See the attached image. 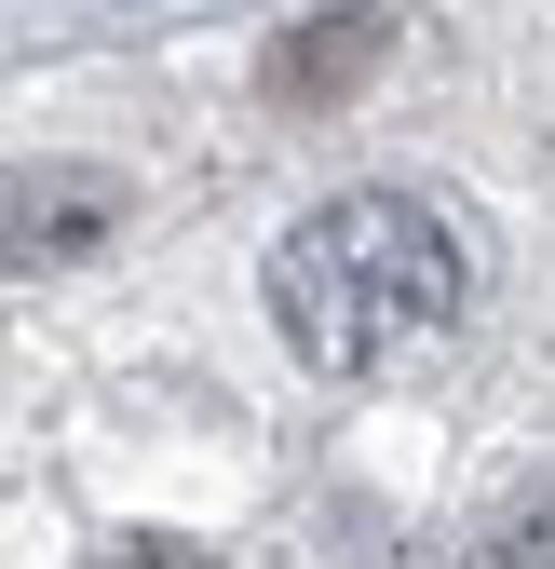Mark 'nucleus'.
<instances>
[{"mask_svg":"<svg viewBox=\"0 0 555 569\" xmlns=\"http://www.w3.org/2000/svg\"><path fill=\"white\" fill-rule=\"evenodd\" d=\"M380 68H393V14H380V0H325V14L271 28L258 96H271V109H353Z\"/></svg>","mask_w":555,"mask_h":569,"instance_id":"nucleus-3","label":"nucleus"},{"mask_svg":"<svg viewBox=\"0 0 555 569\" xmlns=\"http://www.w3.org/2000/svg\"><path fill=\"white\" fill-rule=\"evenodd\" d=\"M461 299H474V258L421 190H339L271 244V326L325 380H366L393 352H421L434 326H461Z\"/></svg>","mask_w":555,"mask_h":569,"instance_id":"nucleus-1","label":"nucleus"},{"mask_svg":"<svg viewBox=\"0 0 555 569\" xmlns=\"http://www.w3.org/2000/svg\"><path fill=\"white\" fill-rule=\"evenodd\" d=\"M135 218V190L82 150H41V163H0V284H54V271H82L109 258Z\"/></svg>","mask_w":555,"mask_h":569,"instance_id":"nucleus-2","label":"nucleus"}]
</instances>
